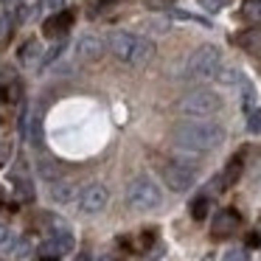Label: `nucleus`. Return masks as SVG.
<instances>
[{
  "instance_id": "nucleus-16",
  "label": "nucleus",
  "mask_w": 261,
  "mask_h": 261,
  "mask_svg": "<svg viewBox=\"0 0 261 261\" xmlns=\"http://www.w3.org/2000/svg\"><path fill=\"white\" fill-rule=\"evenodd\" d=\"M20 85L17 82H12V85H3L0 87V101L3 104H14V101H20Z\"/></svg>"
},
{
  "instance_id": "nucleus-28",
  "label": "nucleus",
  "mask_w": 261,
  "mask_h": 261,
  "mask_svg": "<svg viewBox=\"0 0 261 261\" xmlns=\"http://www.w3.org/2000/svg\"><path fill=\"white\" fill-rule=\"evenodd\" d=\"M258 244H261V230H253L247 236V247H258Z\"/></svg>"
},
{
  "instance_id": "nucleus-13",
  "label": "nucleus",
  "mask_w": 261,
  "mask_h": 261,
  "mask_svg": "<svg viewBox=\"0 0 261 261\" xmlns=\"http://www.w3.org/2000/svg\"><path fill=\"white\" fill-rule=\"evenodd\" d=\"M242 158H233L230 163L225 166V171H222V177H219V186L222 188H230V186H236L239 182V177H242Z\"/></svg>"
},
{
  "instance_id": "nucleus-18",
  "label": "nucleus",
  "mask_w": 261,
  "mask_h": 261,
  "mask_svg": "<svg viewBox=\"0 0 261 261\" xmlns=\"http://www.w3.org/2000/svg\"><path fill=\"white\" fill-rule=\"evenodd\" d=\"M208 208H211L208 197H197V199L191 202V216H194L197 222H202L205 216H208Z\"/></svg>"
},
{
  "instance_id": "nucleus-21",
  "label": "nucleus",
  "mask_w": 261,
  "mask_h": 261,
  "mask_svg": "<svg viewBox=\"0 0 261 261\" xmlns=\"http://www.w3.org/2000/svg\"><path fill=\"white\" fill-rule=\"evenodd\" d=\"M12 31H14V17L12 14H3V17H0V48H3L6 37H12Z\"/></svg>"
},
{
  "instance_id": "nucleus-30",
  "label": "nucleus",
  "mask_w": 261,
  "mask_h": 261,
  "mask_svg": "<svg viewBox=\"0 0 261 261\" xmlns=\"http://www.w3.org/2000/svg\"><path fill=\"white\" fill-rule=\"evenodd\" d=\"M76 261H93V258H90L87 253H82V255H76Z\"/></svg>"
},
{
  "instance_id": "nucleus-6",
  "label": "nucleus",
  "mask_w": 261,
  "mask_h": 261,
  "mask_svg": "<svg viewBox=\"0 0 261 261\" xmlns=\"http://www.w3.org/2000/svg\"><path fill=\"white\" fill-rule=\"evenodd\" d=\"M219 59H222V54L216 45H199L197 51L188 57V73L197 76V79H211V76H216V70L222 68Z\"/></svg>"
},
{
  "instance_id": "nucleus-29",
  "label": "nucleus",
  "mask_w": 261,
  "mask_h": 261,
  "mask_svg": "<svg viewBox=\"0 0 261 261\" xmlns=\"http://www.w3.org/2000/svg\"><path fill=\"white\" fill-rule=\"evenodd\" d=\"M45 3H48V6H51V9H59V6H62V3H65V0H45Z\"/></svg>"
},
{
  "instance_id": "nucleus-15",
  "label": "nucleus",
  "mask_w": 261,
  "mask_h": 261,
  "mask_svg": "<svg viewBox=\"0 0 261 261\" xmlns=\"http://www.w3.org/2000/svg\"><path fill=\"white\" fill-rule=\"evenodd\" d=\"M37 253H40V258L42 261H59L62 258V250H59V244H57V239H45V242L37 247Z\"/></svg>"
},
{
  "instance_id": "nucleus-27",
  "label": "nucleus",
  "mask_w": 261,
  "mask_h": 261,
  "mask_svg": "<svg viewBox=\"0 0 261 261\" xmlns=\"http://www.w3.org/2000/svg\"><path fill=\"white\" fill-rule=\"evenodd\" d=\"M225 261H247V250H230L225 255Z\"/></svg>"
},
{
  "instance_id": "nucleus-12",
  "label": "nucleus",
  "mask_w": 261,
  "mask_h": 261,
  "mask_svg": "<svg viewBox=\"0 0 261 261\" xmlns=\"http://www.w3.org/2000/svg\"><path fill=\"white\" fill-rule=\"evenodd\" d=\"M236 45L244 48L247 54H261V29H250L236 34Z\"/></svg>"
},
{
  "instance_id": "nucleus-25",
  "label": "nucleus",
  "mask_w": 261,
  "mask_h": 261,
  "mask_svg": "<svg viewBox=\"0 0 261 261\" xmlns=\"http://www.w3.org/2000/svg\"><path fill=\"white\" fill-rule=\"evenodd\" d=\"M197 3H199L202 9H208V12H219V9L225 6L227 0H197Z\"/></svg>"
},
{
  "instance_id": "nucleus-32",
  "label": "nucleus",
  "mask_w": 261,
  "mask_h": 261,
  "mask_svg": "<svg viewBox=\"0 0 261 261\" xmlns=\"http://www.w3.org/2000/svg\"><path fill=\"white\" fill-rule=\"evenodd\" d=\"M98 3H113V0H98Z\"/></svg>"
},
{
  "instance_id": "nucleus-20",
  "label": "nucleus",
  "mask_w": 261,
  "mask_h": 261,
  "mask_svg": "<svg viewBox=\"0 0 261 261\" xmlns=\"http://www.w3.org/2000/svg\"><path fill=\"white\" fill-rule=\"evenodd\" d=\"M216 82H222V85H236V82H239V70L230 68V65H227V68H219V70H216Z\"/></svg>"
},
{
  "instance_id": "nucleus-7",
  "label": "nucleus",
  "mask_w": 261,
  "mask_h": 261,
  "mask_svg": "<svg viewBox=\"0 0 261 261\" xmlns=\"http://www.w3.org/2000/svg\"><path fill=\"white\" fill-rule=\"evenodd\" d=\"M107 202H110V191L101 182H90V186L82 188V194H79V211L87 216L101 214V211L107 208Z\"/></svg>"
},
{
  "instance_id": "nucleus-10",
  "label": "nucleus",
  "mask_w": 261,
  "mask_h": 261,
  "mask_svg": "<svg viewBox=\"0 0 261 261\" xmlns=\"http://www.w3.org/2000/svg\"><path fill=\"white\" fill-rule=\"evenodd\" d=\"M70 23H73V12H59V14H54V17L45 20L42 34H45L48 40H59V37L70 29Z\"/></svg>"
},
{
  "instance_id": "nucleus-5",
  "label": "nucleus",
  "mask_w": 261,
  "mask_h": 261,
  "mask_svg": "<svg viewBox=\"0 0 261 261\" xmlns=\"http://www.w3.org/2000/svg\"><path fill=\"white\" fill-rule=\"evenodd\" d=\"M160 174H163L166 186H169L171 191L182 194L197 182V166H191L188 160L171 158V160H166V163L160 166Z\"/></svg>"
},
{
  "instance_id": "nucleus-19",
  "label": "nucleus",
  "mask_w": 261,
  "mask_h": 261,
  "mask_svg": "<svg viewBox=\"0 0 261 261\" xmlns=\"http://www.w3.org/2000/svg\"><path fill=\"white\" fill-rule=\"evenodd\" d=\"M242 14L244 20H261V0H244V6H242Z\"/></svg>"
},
{
  "instance_id": "nucleus-26",
  "label": "nucleus",
  "mask_w": 261,
  "mask_h": 261,
  "mask_svg": "<svg viewBox=\"0 0 261 261\" xmlns=\"http://www.w3.org/2000/svg\"><path fill=\"white\" fill-rule=\"evenodd\" d=\"M174 0H146V9H152V12H160V9H169Z\"/></svg>"
},
{
  "instance_id": "nucleus-9",
  "label": "nucleus",
  "mask_w": 261,
  "mask_h": 261,
  "mask_svg": "<svg viewBox=\"0 0 261 261\" xmlns=\"http://www.w3.org/2000/svg\"><path fill=\"white\" fill-rule=\"evenodd\" d=\"M239 225H242V216H239V211L222 208L219 214H216V219H214V239H227L230 233L239 230Z\"/></svg>"
},
{
  "instance_id": "nucleus-23",
  "label": "nucleus",
  "mask_w": 261,
  "mask_h": 261,
  "mask_svg": "<svg viewBox=\"0 0 261 261\" xmlns=\"http://www.w3.org/2000/svg\"><path fill=\"white\" fill-rule=\"evenodd\" d=\"M247 129L255 132V135H261V107H258V110H250V115H247Z\"/></svg>"
},
{
  "instance_id": "nucleus-31",
  "label": "nucleus",
  "mask_w": 261,
  "mask_h": 261,
  "mask_svg": "<svg viewBox=\"0 0 261 261\" xmlns=\"http://www.w3.org/2000/svg\"><path fill=\"white\" fill-rule=\"evenodd\" d=\"M98 261H113V258H110V255H104V258H98Z\"/></svg>"
},
{
  "instance_id": "nucleus-17",
  "label": "nucleus",
  "mask_w": 261,
  "mask_h": 261,
  "mask_svg": "<svg viewBox=\"0 0 261 261\" xmlns=\"http://www.w3.org/2000/svg\"><path fill=\"white\" fill-rule=\"evenodd\" d=\"M14 188H17V197L23 199V202H31V199H34V186H31L25 177H14Z\"/></svg>"
},
{
  "instance_id": "nucleus-2",
  "label": "nucleus",
  "mask_w": 261,
  "mask_h": 261,
  "mask_svg": "<svg viewBox=\"0 0 261 261\" xmlns=\"http://www.w3.org/2000/svg\"><path fill=\"white\" fill-rule=\"evenodd\" d=\"M110 51L118 62L129 65V68H143V65L152 62L154 57V45L146 40V37H138L132 31H113L107 40Z\"/></svg>"
},
{
  "instance_id": "nucleus-14",
  "label": "nucleus",
  "mask_w": 261,
  "mask_h": 261,
  "mask_svg": "<svg viewBox=\"0 0 261 261\" xmlns=\"http://www.w3.org/2000/svg\"><path fill=\"white\" fill-rule=\"evenodd\" d=\"M17 59H20V65H34L37 59H40V42L37 40H29V42H23V48H20V54H17Z\"/></svg>"
},
{
  "instance_id": "nucleus-1",
  "label": "nucleus",
  "mask_w": 261,
  "mask_h": 261,
  "mask_svg": "<svg viewBox=\"0 0 261 261\" xmlns=\"http://www.w3.org/2000/svg\"><path fill=\"white\" fill-rule=\"evenodd\" d=\"M171 141L174 146L186 152H214L225 141V129L219 124H208L202 118H188L171 126Z\"/></svg>"
},
{
  "instance_id": "nucleus-11",
  "label": "nucleus",
  "mask_w": 261,
  "mask_h": 261,
  "mask_svg": "<svg viewBox=\"0 0 261 261\" xmlns=\"http://www.w3.org/2000/svg\"><path fill=\"white\" fill-rule=\"evenodd\" d=\"M51 199L59 205H68L70 199H76V186L68 180H54L51 182Z\"/></svg>"
},
{
  "instance_id": "nucleus-3",
  "label": "nucleus",
  "mask_w": 261,
  "mask_h": 261,
  "mask_svg": "<svg viewBox=\"0 0 261 261\" xmlns=\"http://www.w3.org/2000/svg\"><path fill=\"white\" fill-rule=\"evenodd\" d=\"M177 110H180L182 115H188V118H202L205 121V118H211V115H216L222 110V98L211 90H191L177 101Z\"/></svg>"
},
{
  "instance_id": "nucleus-22",
  "label": "nucleus",
  "mask_w": 261,
  "mask_h": 261,
  "mask_svg": "<svg viewBox=\"0 0 261 261\" xmlns=\"http://www.w3.org/2000/svg\"><path fill=\"white\" fill-rule=\"evenodd\" d=\"M65 48H68V42H65V37H59V40H57V45H54V48H51V51H48V54H45V59H42V65H51V62H54V59H57V57H59V54H62V51H65Z\"/></svg>"
},
{
  "instance_id": "nucleus-4",
  "label": "nucleus",
  "mask_w": 261,
  "mask_h": 261,
  "mask_svg": "<svg viewBox=\"0 0 261 261\" xmlns=\"http://www.w3.org/2000/svg\"><path fill=\"white\" fill-rule=\"evenodd\" d=\"M163 202V194H160L158 182L152 177H135V180L126 186V205L135 211H154Z\"/></svg>"
},
{
  "instance_id": "nucleus-24",
  "label": "nucleus",
  "mask_w": 261,
  "mask_h": 261,
  "mask_svg": "<svg viewBox=\"0 0 261 261\" xmlns=\"http://www.w3.org/2000/svg\"><path fill=\"white\" fill-rule=\"evenodd\" d=\"M40 174L42 177H45V180H57V169H54V166L51 163H48V160H40Z\"/></svg>"
},
{
  "instance_id": "nucleus-8",
  "label": "nucleus",
  "mask_w": 261,
  "mask_h": 261,
  "mask_svg": "<svg viewBox=\"0 0 261 261\" xmlns=\"http://www.w3.org/2000/svg\"><path fill=\"white\" fill-rule=\"evenodd\" d=\"M104 54V42L101 37L96 34H82L79 40H76V57H79V62H98Z\"/></svg>"
}]
</instances>
